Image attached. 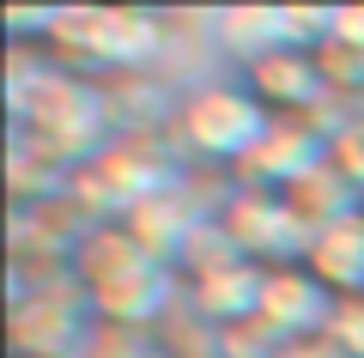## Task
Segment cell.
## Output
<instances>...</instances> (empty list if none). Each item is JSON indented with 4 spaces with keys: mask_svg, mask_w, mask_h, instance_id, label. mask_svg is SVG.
<instances>
[{
    "mask_svg": "<svg viewBox=\"0 0 364 358\" xmlns=\"http://www.w3.org/2000/svg\"><path fill=\"white\" fill-rule=\"evenodd\" d=\"M67 273L91 298L97 322L116 334H152L182 304V273L164 268L128 225H91L79 237Z\"/></svg>",
    "mask_w": 364,
    "mask_h": 358,
    "instance_id": "cell-1",
    "label": "cell"
},
{
    "mask_svg": "<svg viewBox=\"0 0 364 358\" xmlns=\"http://www.w3.org/2000/svg\"><path fill=\"white\" fill-rule=\"evenodd\" d=\"M164 13H134V6H61L49 37V61L67 67L79 79H97V85H122V79H140L146 67L164 55Z\"/></svg>",
    "mask_w": 364,
    "mask_h": 358,
    "instance_id": "cell-2",
    "label": "cell"
},
{
    "mask_svg": "<svg viewBox=\"0 0 364 358\" xmlns=\"http://www.w3.org/2000/svg\"><path fill=\"white\" fill-rule=\"evenodd\" d=\"M182 182V158L164 134H116L97 158L67 177V201L91 219V225H128L152 194Z\"/></svg>",
    "mask_w": 364,
    "mask_h": 358,
    "instance_id": "cell-3",
    "label": "cell"
},
{
    "mask_svg": "<svg viewBox=\"0 0 364 358\" xmlns=\"http://www.w3.org/2000/svg\"><path fill=\"white\" fill-rule=\"evenodd\" d=\"M267 128H273V115L237 79H213V85H195V91L176 98L170 146H176L182 164L195 158V164H213V170H231L237 177V164L267 140Z\"/></svg>",
    "mask_w": 364,
    "mask_h": 358,
    "instance_id": "cell-4",
    "label": "cell"
},
{
    "mask_svg": "<svg viewBox=\"0 0 364 358\" xmlns=\"http://www.w3.org/2000/svg\"><path fill=\"white\" fill-rule=\"evenodd\" d=\"M213 225H219L225 243L243 261H255V268H291V261H304V249H310V237H316V231L304 225V213L291 206V194L243 189V182H231V189L213 201Z\"/></svg>",
    "mask_w": 364,
    "mask_h": 358,
    "instance_id": "cell-5",
    "label": "cell"
},
{
    "mask_svg": "<svg viewBox=\"0 0 364 358\" xmlns=\"http://www.w3.org/2000/svg\"><path fill=\"white\" fill-rule=\"evenodd\" d=\"M328 164H334V134H328L322 122H273L267 140L237 164L231 182L291 194V189H304V182H310L316 170H328Z\"/></svg>",
    "mask_w": 364,
    "mask_h": 358,
    "instance_id": "cell-6",
    "label": "cell"
},
{
    "mask_svg": "<svg viewBox=\"0 0 364 358\" xmlns=\"http://www.w3.org/2000/svg\"><path fill=\"white\" fill-rule=\"evenodd\" d=\"M261 280H267V268L231 256V261H213V268L188 273L182 280V304H188V316L207 334H219V328H237V322L261 316Z\"/></svg>",
    "mask_w": 364,
    "mask_h": 358,
    "instance_id": "cell-7",
    "label": "cell"
},
{
    "mask_svg": "<svg viewBox=\"0 0 364 358\" xmlns=\"http://www.w3.org/2000/svg\"><path fill=\"white\" fill-rule=\"evenodd\" d=\"M334 304H340V298L328 292L304 261H291V268H267V280H261V322H267L279 340H316V334H328Z\"/></svg>",
    "mask_w": 364,
    "mask_h": 358,
    "instance_id": "cell-8",
    "label": "cell"
},
{
    "mask_svg": "<svg viewBox=\"0 0 364 358\" xmlns=\"http://www.w3.org/2000/svg\"><path fill=\"white\" fill-rule=\"evenodd\" d=\"M207 219H213V206H195V194L176 182V189L152 194V201L128 219V231L140 237L146 249H152L158 261H164V268H176V261L188 256V243H195V231L207 225Z\"/></svg>",
    "mask_w": 364,
    "mask_h": 358,
    "instance_id": "cell-9",
    "label": "cell"
},
{
    "mask_svg": "<svg viewBox=\"0 0 364 358\" xmlns=\"http://www.w3.org/2000/svg\"><path fill=\"white\" fill-rule=\"evenodd\" d=\"M304 268L334 298H364V206L316 231L310 249H304Z\"/></svg>",
    "mask_w": 364,
    "mask_h": 358,
    "instance_id": "cell-10",
    "label": "cell"
},
{
    "mask_svg": "<svg viewBox=\"0 0 364 358\" xmlns=\"http://www.w3.org/2000/svg\"><path fill=\"white\" fill-rule=\"evenodd\" d=\"M334 164L346 170V177L358 182V194H364V103L340 115V128H334Z\"/></svg>",
    "mask_w": 364,
    "mask_h": 358,
    "instance_id": "cell-11",
    "label": "cell"
},
{
    "mask_svg": "<svg viewBox=\"0 0 364 358\" xmlns=\"http://www.w3.org/2000/svg\"><path fill=\"white\" fill-rule=\"evenodd\" d=\"M328 340H334L346 358H364V298H340V304H334Z\"/></svg>",
    "mask_w": 364,
    "mask_h": 358,
    "instance_id": "cell-12",
    "label": "cell"
},
{
    "mask_svg": "<svg viewBox=\"0 0 364 358\" xmlns=\"http://www.w3.org/2000/svg\"><path fill=\"white\" fill-rule=\"evenodd\" d=\"M328 37L364 55V6H334V25H328Z\"/></svg>",
    "mask_w": 364,
    "mask_h": 358,
    "instance_id": "cell-13",
    "label": "cell"
},
{
    "mask_svg": "<svg viewBox=\"0 0 364 358\" xmlns=\"http://www.w3.org/2000/svg\"><path fill=\"white\" fill-rule=\"evenodd\" d=\"M279 358H346V352H340V346L328 340V334H316V340H291Z\"/></svg>",
    "mask_w": 364,
    "mask_h": 358,
    "instance_id": "cell-14",
    "label": "cell"
}]
</instances>
